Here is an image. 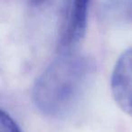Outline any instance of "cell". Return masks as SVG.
I'll use <instances>...</instances> for the list:
<instances>
[{"label": "cell", "mask_w": 132, "mask_h": 132, "mask_svg": "<svg viewBox=\"0 0 132 132\" xmlns=\"http://www.w3.org/2000/svg\"><path fill=\"white\" fill-rule=\"evenodd\" d=\"M0 132H22L15 121L3 110L0 113Z\"/></svg>", "instance_id": "cell-4"}, {"label": "cell", "mask_w": 132, "mask_h": 132, "mask_svg": "<svg viewBox=\"0 0 132 132\" xmlns=\"http://www.w3.org/2000/svg\"><path fill=\"white\" fill-rule=\"evenodd\" d=\"M110 90L118 106L132 118V48L121 53L116 62Z\"/></svg>", "instance_id": "cell-3"}, {"label": "cell", "mask_w": 132, "mask_h": 132, "mask_svg": "<svg viewBox=\"0 0 132 132\" xmlns=\"http://www.w3.org/2000/svg\"><path fill=\"white\" fill-rule=\"evenodd\" d=\"M89 1H70L63 15L58 43L59 53H74L85 35L89 12Z\"/></svg>", "instance_id": "cell-2"}, {"label": "cell", "mask_w": 132, "mask_h": 132, "mask_svg": "<svg viewBox=\"0 0 132 132\" xmlns=\"http://www.w3.org/2000/svg\"><path fill=\"white\" fill-rule=\"evenodd\" d=\"M92 65L75 52L59 53L35 81L33 100L46 117L61 118L78 104L86 88Z\"/></svg>", "instance_id": "cell-1"}]
</instances>
